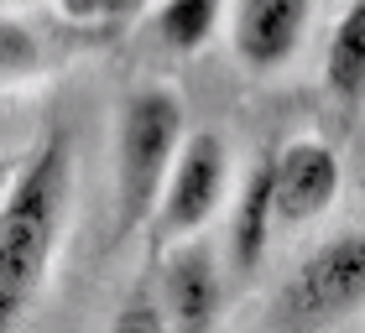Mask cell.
<instances>
[{
	"label": "cell",
	"instance_id": "52a82bcc",
	"mask_svg": "<svg viewBox=\"0 0 365 333\" xmlns=\"http://www.w3.org/2000/svg\"><path fill=\"white\" fill-rule=\"evenodd\" d=\"M162 307H168V323H178V328H209L214 323V312H220V271H214L209 250L188 245L168 260Z\"/></svg>",
	"mask_w": 365,
	"mask_h": 333
},
{
	"label": "cell",
	"instance_id": "4fadbf2b",
	"mask_svg": "<svg viewBox=\"0 0 365 333\" xmlns=\"http://www.w3.org/2000/svg\"><path fill=\"white\" fill-rule=\"evenodd\" d=\"M115 328H168V307H152V302H125L115 312Z\"/></svg>",
	"mask_w": 365,
	"mask_h": 333
},
{
	"label": "cell",
	"instance_id": "5b68a950",
	"mask_svg": "<svg viewBox=\"0 0 365 333\" xmlns=\"http://www.w3.org/2000/svg\"><path fill=\"white\" fill-rule=\"evenodd\" d=\"M339 193V157L324 141H292L272 157V204L282 224H308Z\"/></svg>",
	"mask_w": 365,
	"mask_h": 333
},
{
	"label": "cell",
	"instance_id": "8992f818",
	"mask_svg": "<svg viewBox=\"0 0 365 333\" xmlns=\"http://www.w3.org/2000/svg\"><path fill=\"white\" fill-rule=\"evenodd\" d=\"M303 26H308V0H240L235 26H230L235 58L256 73H272L297 53Z\"/></svg>",
	"mask_w": 365,
	"mask_h": 333
},
{
	"label": "cell",
	"instance_id": "6da1fadb",
	"mask_svg": "<svg viewBox=\"0 0 365 333\" xmlns=\"http://www.w3.org/2000/svg\"><path fill=\"white\" fill-rule=\"evenodd\" d=\"M73 198V146L63 130L37 141L0 198V328L21 323L53 271Z\"/></svg>",
	"mask_w": 365,
	"mask_h": 333
},
{
	"label": "cell",
	"instance_id": "ba28073f",
	"mask_svg": "<svg viewBox=\"0 0 365 333\" xmlns=\"http://www.w3.org/2000/svg\"><path fill=\"white\" fill-rule=\"evenodd\" d=\"M324 83L339 110L365 105V0H350L324 53Z\"/></svg>",
	"mask_w": 365,
	"mask_h": 333
},
{
	"label": "cell",
	"instance_id": "9c48e42d",
	"mask_svg": "<svg viewBox=\"0 0 365 333\" xmlns=\"http://www.w3.org/2000/svg\"><path fill=\"white\" fill-rule=\"evenodd\" d=\"M272 224H277V204H272V162H256V172L245 177L235 224H230V260H235V271H256L261 250H267V240H272Z\"/></svg>",
	"mask_w": 365,
	"mask_h": 333
},
{
	"label": "cell",
	"instance_id": "30bf717a",
	"mask_svg": "<svg viewBox=\"0 0 365 333\" xmlns=\"http://www.w3.org/2000/svg\"><path fill=\"white\" fill-rule=\"evenodd\" d=\"M225 0H162L157 6V37L173 47V53H198L214 37V21H220Z\"/></svg>",
	"mask_w": 365,
	"mask_h": 333
},
{
	"label": "cell",
	"instance_id": "8fae6325",
	"mask_svg": "<svg viewBox=\"0 0 365 333\" xmlns=\"http://www.w3.org/2000/svg\"><path fill=\"white\" fill-rule=\"evenodd\" d=\"M37 68V47L16 21H0V78H21Z\"/></svg>",
	"mask_w": 365,
	"mask_h": 333
},
{
	"label": "cell",
	"instance_id": "277c9868",
	"mask_svg": "<svg viewBox=\"0 0 365 333\" xmlns=\"http://www.w3.org/2000/svg\"><path fill=\"white\" fill-rule=\"evenodd\" d=\"M230 188V146L214 130H193L182 136L178 157L162 177L157 193V240H182L193 229H204L220 208V198Z\"/></svg>",
	"mask_w": 365,
	"mask_h": 333
},
{
	"label": "cell",
	"instance_id": "7c38bea8",
	"mask_svg": "<svg viewBox=\"0 0 365 333\" xmlns=\"http://www.w3.org/2000/svg\"><path fill=\"white\" fill-rule=\"evenodd\" d=\"M63 11L73 16V21H120V16L141 11L146 0H58Z\"/></svg>",
	"mask_w": 365,
	"mask_h": 333
},
{
	"label": "cell",
	"instance_id": "7a4b0ae2",
	"mask_svg": "<svg viewBox=\"0 0 365 333\" xmlns=\"http://www.w3.org/2000/svg\"><path fill=\"white\" fill-rule=\"evenodd\" d=\"M182 99L168 89H136L120 105L115 125V235H130L141 219H152L162 177L182 146Z\"/></svg>",
	"mask_w": 365,
	"mask_h": 333
},
{
	"label": "cell",
	"instance_id": "3957f363",
	"mask_svg": "<svg viewBox=\"0 0 365 333\" xmlns=\"http://www.w3.org/2000/svg\"><path fill=\"white\" fill-rule=\"evenodd\" d=\"M365 302V235H339L319 245L282 281L272 323L277 328H319Z\"/></svg>",
	"mask_w": 365,
	"mask_h": 333
}]
</instances>
